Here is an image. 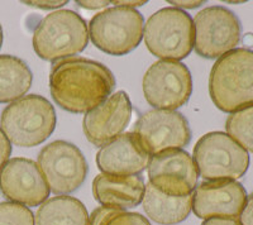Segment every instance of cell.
<instances>
[{
  "label": "cell",
  "mask_w": 253,
  "mask_h": 225,
  "mask_svg": "<svg viewBox=\"0 0 253 225\" xmlns=\"http://www.w3.org/2000/svg\"><path fill=\"white\" fill-rule=\"evenodd\" d=\"M194 161L200 176L208 181H236L250 167L247 150L227 133L210 132L196 142Z\"/></svg>",
  "instance_id": "8992f818"
},
{
  "label": "cell",
  "mask_w": 253,
  "mask_h": 225,
  "mask_svg": "<svg viewBox=\"0 0 253 225\" xmlns=\"http://www.w3.org/2000/svg\"><path fill=\"white\" fill-rule=\"evenodd\" d=\"M202 225H241L236 218H210L203 222Z\"/></svg>",
  "instance_id": "4316f807"
},
{
  "label": "cell",
  "mask_w": 253,
  "mask_h": 225,
  "mask_svg": "<svg viewBox=\"0 0 253 225\" xmlns=\"http://www.w3.org/2000/svg\"><path fill=\"white\" fill-rule=\"evenodd\" d=\"M115 77L107 66L83 57L65 58L52 65L49 90L61 109L74 114L95 109L110 96Z\"/></svg>",
  "instance_id": "6da1fadb"
},
{
  "label": "cell",
  "mask_w": 253,
  "mask_h": 225,
  "mask_svg": "<svg viewBox=\"0 0 253 225\" xmlns=\"http://www.w3.org/2000/svg\"><path fill=\"white\" fill-rule=\"evenodd\" d=\"M103 225H151L147 218L138 213H128L126 210H117L108 218Z\"/></svg>",
  "instance_id": "603a6c76"
},
{
  "label": "cell",
  "mask_w": 253,
  "mask_h": 225,
  "mask_svg": "<svg viewBox=\"0 0 253 225\" xmlns=\"http://www.w3.org/2000/svg\"><path fill=\"white\" fill-rule=\"evenodd\" d=\"M151 156L133 133H124L100 148L96 165L103 173L117 176H135L150 165Z\"/></svg>",
  "instance_id": "2e32d148"
},
{
  "label": "cell",
  "mask_w": 253,
  "mask_h": 225,
  "mask_svg": "<svg viewBox=\"0 0 253 225\" xmlns=\"http://www.w3.org/2000/svg\"><path fill=\"white\" fill-rule=\"evenodd\" d=\"M225 130L241 147L253 153V105L232 112L225 121Z\"/></svg>",
  "instance_id": "44dd1931"
},
{
  "label": "cell",
  "mask_w": 253,
  "mask_h": 225,
  "mask_svg": "<svg viewBox=\"0 0 253 225\" xmlns=\"http://www.w3.org/2000/svg\"><path fill=\"white\" fill-rule=\"evenodd\" d=\"M150 182L167 196L184 197L198 186V167L184 150H175L153 156L148 165Z\"/></svg>",
  "instance_id": "7c38bea8"
},
{
  "label": "cell",
  "mask_w": 253,
  "mask_h": 225,
  "mask_svg": "<svg viewBox=\"0 0 253 225\" xmlns=\"http://www.w3.org/2000/svg\"><path fill=\"white\" fill-rule=\"evenodd\" d=\"M144 181L141 176H117L100 173L92 181L95 200L103 206L119 210L138 206L143 200Z\"/></svg>",
  "instance_id": "e0dca14e"
},
{
  "label": "cell",
  "mask_w": 253,
  "mask_h": 225,
  "mask_svg": "<svg viewBox=\"0 0 253 225\" xmlns=\"http://www.w3.org/2000/svg\"><path fill=\"white\" fill-rule=\"evenodd\" d=\"M115 6H124V8H134V6H141L146 4V1H113Z\"/></svg>",
  "instance_id": "f546056e"
},
{
  "label": "cell",
  "mask_w": 253,
  "mask_h": 225,
  "mask_svg": "<svg viewBox=\"0 0 253 225\" xmlns=\"http://www.w3.org/2000/svg\"><path fill=\"white\" fill-rule=\"evenodd\" d=\"M3 28H1V26H0V48H1V44H3Z\"/></svg>",
  "instance_id": "4dcf8cb0"
},
{
  "label": "cell",
  "mask_w": 253,
  "mask_h": 225,
  "mask_svg": "<svg viewBox=\"0 0 253 225\" xmlns=\"http://www.w3.org/2000/svg\"><path fill=\"white\" fill-rule=\"evenodd\" d=\"M191 93V73L178 61H157L144 74V98L156 109L175 112L186 104Z\"/></svg>",
  "instance_id": "30bf717a"
},
{
  "label": "cell",
  "mask_w": 253,
  "mask_h": 225,
  "mask_svg": "<svg viewBox=\"0 0 253 225\" xmlns=\"http://www.w3.org/2000/svg\"><path fill=\"white\" fill-rule=\"evenodd\" d=\"M35 225H89V214L80 200L58 195L38 208Z\"/></svg>",
  "instance_id": "d6986e66"
},
{
  "label": "cell",
  "mask_w": 253,
  "mask_h": 225,
  "mask_svg": "<svg viewBox=\"0 0 253 225\" xmlns=\"http://www.w3.org/2000/svg\"><path fill=\"white\" fill-rule=\"evenodd\" d=\"M172 5L177 6V9L185 8V9H194L198 8V6L203 5L205 1H169Z\"/></svg>",
  "instance_id": "f1b7e54d"
},
{
  "label": "cell",
  "mask_w": 253,
  "mask_h": 225,
  "mask_svg": "<svg viewBox=\"0 0 253 225\" xmlns=\"http://www.w3.org/2000/svg\"><path fill=\"white\" fill-rule=\"evenodd\" d=\"M38 167L49 191L56 195H69L78 190L89 172L83 152L66 141H55L42 148Z\"/></svg>",
  "instance_id": "9c48e42d"
},
{
  "label": "cell",
  "mask_w": 253,
  "mask_h": 225,
  "mask_svg": "<svg viewBox=\"0 0 253 225\" xmlns=\"http://www.w3.org/2000/svg\"><path fill=\"white\" fill-rule=\"evenodd\" d=\"M143 38L147 48L162 61H180L194 48L193 19L177 8H162L144 24Z\"/></svg>",
  "instance_id": "5b68a950"
},
{
  "label": "cell",
  "mask_w": 253,
  "mask_h": 225,
  "mask_svg": "<svg viewBox=\"0 0 253 225\" xmlns=\"http://www.w3.org/2000/svg\"><path fill=\"white\" fill-rule=\"evenodd\" d=\"M142 204L151 220L161 225H175L184 222L193 210V193L184 197L167 196L148 182Z\"/></svg>",
  "instance_id": "ac0fdd59"
},
{
  "label": "cell",
  "mask_w": 253,
  "mask_h": 225,
  "mask_svg": "<svg viewBox=\"0 0 253 225\" xmlns=\"http://www.w3.org/2000/svg\"><path fill=\"white\" fill-rule=\"evenodd\" d=\"M24 4L41 9H57L67 4V1L66 0H62V1H56V0L55 1H24Z\"/></svg>",
  "instance_id": "484cf974"
},
{
  "label": "cell",
  "mask_w": 253,
  "mask_h": 225,
  "mask_svg": "<svg viewBox=\"0 0 253 225\" xmlns=\"http://www.w3.org/2000/svg\"><path fill=\"white\" fill-rule=\"evenodd\" d=\"M238 222L241 225H253V192L247 196L245 208L239 215Z\"/></svg>",
  "instance_id": "d4e9b609"
},
{
  "label": "cell",
  "mask_w": 253,
  "mask_h": 225,
  "mask_svg": "<svg viewBox=\"0 0 253 225\" xmlns=\"http://www.w3.org/2000/svg\"><path fill=\"white\" fill-rule=\"evenodd\" d=\"M132 119V104L126 91L112 94L103 104L86 112L83 129L90 143L103 147L119 137Z\"/></svg>",
  "instance_id": "5bb4252c"
},
{
  "label": "cell",
  "mask_w": 253,
  "mask_h": 225,
  "mask_svg": "<svg viewBox=\"0 0 253 225\" xmlns=\"http://www.w3.org/2000/svg\"><path fill=\"white\" fill-rule=\"evenodd\" d=\"M89 29L86 22L74 10L61 9L47 14L33 33V48L42 60L71 58L86 48Z\"/></svg>",
  "instance_id": "277c9868"
},
{
  "label": "cell",
  "mask_w": 253,
  "mask_h": 225,
  "mask_svg": "<svg viewBox=\"0 0 253 225\" xmlns=\"http://www.w3.org/2000/svg\"><path fill=\"white\" fill-rule=\"evenodd\" d=\"M133 134L151 157L181 150L191 141L187 119L172 110L153 109L143 112L134 124Z\"/></svg>",
  "instance_id": "8fae6325"
},
{
  "label": "cell",
  "mask_w": 253,
  "mask_h": 225,
  "mask_svg": "<svg viewBox=\"0 0 253 225\" xmlns=\"http://www.w3.org/2000/svg\"><path fill=\"white\" fill-rule=\"evenodd\" d=\"M0 192L15 204L38 206L48 199L49 188L38 163L17 157L0 168Z\"/></svg>",
  "instance_id": "4fadbf2b"
},
{
  "label": "cell",
  "mask_w": 253,
  "mask_h": 225,
  "mask_svg": "<svg viewBox=\"0 0 253 225\" xmlns=\"http://www.w3.org/2000/svg\"><path fill=\"white\" fill-rule=\"evenodd\" d=\"M143 29L144 20L138 10L114 6L91 18L89 38L103 52L124 56L138 47L143 38Z\"/></svg>",
  "instance_id": "52a82bcc"
},
{
  "label": "cell",
  "mask_w": 253,
  "mask_h": 225,
  "mask_svg": "<svg viewBox=\"0 0 253 225\" xmlns=\"http://www.w3.org/2000/svg\"><path fill=\"white\" fill-rule=\"evenodd\" d=\"M80 6L85 9H101L108 5V1H76Z\"/></svg>",
  "instance_id": "83f0119b"
},
{
  "label": "cell",
  "mask_w": 253,
  "mask_h": 225,
  "mask_svg": "<svg viewBox=\"0 0 253 225\" xmlns=\"http://www.w3.org/2000/svg\"><path fill=\"white\" fill-rule=\"evenodd\" d=\"M57 124L53 105L41 95H26L13 101L1 112L0 128L12 145L31 148L42 145Z\"/></svg>",
  "instance_id": "3957f363"
},
{
  "label": "cell",
  "mask_w": 253,
  "mask_h": 225,
  "mask_svg": "<svg viewBox=\"0 0 253 225\" xmlns=\"http://www.w3.org/2000/svg\"><path fill=\"white\" fill-rule=\"evenodd\" d=\"M247 191L237 181H207L193 192V211L200 219L237 218L247 200Z\"/></svg>",
  "instance_id": "9a60e30c"
},
{
  "label": "cell",
  "mask_w": 253,
  "mask_h": 225,
  "mask_svg": "<svg viewBox=\"0 0 253 225\" xmlns=\"http://www.w3.org/2000/svg\"><path fill=\"white\" fill-rule=\"evenodd\" d=\"M10 153H12V143L9 142V139L6 138V136L0 128V168L9 161Z\"/></svg>",
  "instance_id": "cb8c5ba5"
},
{
  "label": "cell",
  "mask_w": 253,
  "mask_h": 225,
  "mask_svg": "<svg viewBox=\"0 0 253 225\" xmlns=\"http://www.w3.org/2000/svg\"><path fill=\"white\" fill-rule=\"evenodd\" d=\"M209 94L224 112L253 105V51L236 48L215 61L209 76Z\"/></svg>",
  "instance_id": "7a4b0ae2"
},
{
  "label": "cell",
  "mask_w": 253,
  "mask_h": 225,
  "mask_svg": "<svg viewBox=\"0 0 253 225\" xmlns=\"http://www.w3.org/2000/svg\"><path fill=\"white\" fill-rule=\"evenodd\" d=\"M194 48L204 58H219L236 49L242 37L239 18L224 6H208L195 15Z\"/></svg>",
  "instance_id": "ba28073f"
},
{
  "label": "cell",
  "mask_w": 253,
  "mask_h": 225,
  "mask_svg": "<svg viewBox=\"0 0 253 225\" xmlns=\"http://www.w3.org/2000/svg\"><path fill=\"white\" fill-rule=\"evenodd\" d=\"M32 81V71L23 60L10 55L0 56V104L23 98Z\"/></svg>",
  "instance_id": "ffe728a7"
},
{
  "label": "cell",
  "mask_w": 253,
  "mask_h": 225,
  "mask_svg": "<svg viewBox=\"0 0 253 225\" xmlns=\"http://www.w3.org/2000/svg\"><path fill=\"white\" fill-rule=\"evenodd\" d=\"M0 225H35V215L20 204L0 202Z\"/></svg>",
  "instance_id": "7402d4cb"
}]
</instances>
